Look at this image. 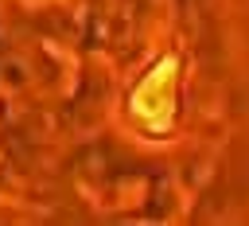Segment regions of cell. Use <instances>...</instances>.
Instances as JSON below:
<instances>
[{
  "mask_svg": "<svg viewBox=\"0 0 249 226\" xmlns=\"http://www.w3.org/2000/svg\"><path fill=\"white\" fill-rule=\"evenodd\" d=\"M179 105V55H163L128 94V113L148 132H167Z\"/></svg>",
  "mask_w": 249,
  "mask_h": 226,
  "instance_id": "6da1fadb",
  "label": "cell"
}]
</instances>
